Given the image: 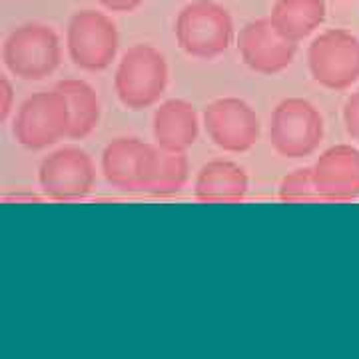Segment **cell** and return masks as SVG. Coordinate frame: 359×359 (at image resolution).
I'll use <instances>...</instances> for the list:
<instances>
[{
    "label": "cell",
    "mask_w": 359,
    "mask_h": 359,
    "mask_svg": "<svg viewBox=\"0 0 359 359\" xmlns=\"http://www.w3.org/2000/svg\"><path fill=\"white\" fill-rule=\"evenodd\" d=\"M94 164L84 150L66 146L48 154L39 170L40 188L46 198L68 202L88 196L94 188Z\"/></svg>",
    "instance_id": "obj_9"
},
{
    "label": "cell",
    "mask_w": 359,
    "mask_h": 359,
    "mask_svg": "<svg viewBox=\"0 0 359 359\" xmlns=\"http://www.w3.org/2000/svg\"><path fill=\"white\" fill-rule=\"evenodd\" d=\"M248 194V176L230 160L208 162L196 178V198L200 202H240Z\"/></svg>",
    "instance_id": "obj_14"
},
{
    "label": "cell",
    "mask_w": 359,
    "mask_h": 359,
    "mask_svg": "<svg viewBox=\"0 0 359 359\" xmlns=\"http://www.w3.org/2000/svg\"><path fill=\"white\" fill-rule=\"evenodd\" d=\"M188 180V158L184 152H170L158 148L154 180L148 188V194L168 198L178 194Z\"/></svg>",
    "instance_id": "obj_17"
},
{
    "label": "cell",
    "mask_w": 359,
    "mask_h": 359,
    "mask_svg": "<svg viewBox=\"0 0 359 359\" xmlns=\"http://www.w3.org/2000/svg\"><path fill=\"white\" fill-rule=\"evenodd\" d=\"M176 39L186 54L210 60L230 48L233 20L230 13L216 2L196 0L178 14Z\"/></svg>",
    "instance_id": "obj_2"
},
{
    "label": "cell",
    "mask_w": 359,
    "mask_h": 359,
    "mask_svg": "<svg viewBox=\"0 0 359 359\" xmlns=\"http://www.w3.org/2000/svg\"><path fill=\"white\" fill-rule=\"evenodd\" d=\"M54 88L65 94L68 108H70V128L68 138L82 140L92 130L98 126L100 120V102L94 88L84 80H60Z\"/></svg>",
    "instance_id": "obj_16"
},
{
    "label": "cell",
    "mask_w": 359,
    "mask_h": 359,
    "mask_svg": "<svg viewBox=\"0 0 359 359\" xmlns=\"http://www.w3.org/2000/svg\"><path fill=\"white\" fill-rule=\"evenodd\" d=\"M66 44L74 65L82 70L98 72L112 65L120 36L116 25L106 14L80 11L68 22Z\"/></svg>",
    "instance_id": "obj_7"
},
{
    "label": "cell",
    "mask_w": 359,
    "mask_h": 359,
    "mask_svg": "<svg viewBox=\"0 0 359 359\" xmlns=\"http://www.w3.org/2000/svg\"><path fill=\"white\" fill-rule=\"evenodd\" d=\"M0 98H2V104H0V120L4 122V120L8 118V114H11L14 98L13 84H11V80L6 76L0 78Z\"/></svg>",
    "instance_id": "obj_20"
},
{
    "label": "cell",
    "mask_w": 359,
    "mask_h": 359,
    "mask_svg": "<svg viewBox=\"0 0 359 359\" xmlns=\"http://www.w3.org/2000/svg\"><path fill=\"white\" fill-rule=\"evenodd\" d=\"M98 2L112 13H132L140 6L144 0H98Z\"/></svg>",
    "instance_id": "obj_21"
},
{
    "label": "cell",
    "mask_w": 359,
    "mask_h": 359,
    "mask_svg": "<svg viewBox=\"0 0 359 359\" xmlns=\"http://www.w3.org/2000/svg\"><path fill=\"white\" fill-rule=\"evenodd\" d=\"M204 126L212 142L226 152H248L259 138L254 108L240 98H219L204 110Z\"/></svg>",
    "instance_id": "obj_10"
},
{
    "label": "cell",
    "mask_w": 359,
    "mask_h": 359,
    "mask_svg": "<svg viewBox=\"0 0 359 359\" xmlns=\"http://www.w3.org/2000/svg\"><path fill=\"white\" fill-rule=\"evenodd\" d=\"M308 66L321 86L349 88L359 80V39L341 28L325 30L309 44Z\"/></svg>",
    "instance_id": "obj_6"
},
{
    "label": "cell",
    "mask_w": 359,
    "mask_h": 359,
    "mask_svg": "<svg viewBox=\"0 0 359 359\" xmlns=\"http://www.w3.org/2000/svg\"><path fill=\"white\" fill-rule=\"evenodd\" d=\"M168 84L166 58L150 44H136L124 52L114 76L120 102L130 110H144L160 100Z\"/></svg>",
    "instance_id": "obj_1"
},
{
    "label": "cell",
    "mask_w": 359,
    "mask_h": 359,
    "mask_svg": "<svg viewBox=\"0 0 359 359\" xmlns=\"http://www.w3.org/2000/svg\"><path fill=\"white\" fill-rule=\"evenodd\" d=\"M316 190L321 200L346 202L359 198V150L339 144L320 156L313 166Z\"/></svg>",
    "instance_id": "obj_12"
},
{
    "label": "cell",
    "mask_w": 359,
    "mask_h": 359,
    "mask_svg": "<svg viewBox=\"0 0 359 359\" xmlns=\"http://www.w3.org/2000/svg\"><path fill=\"white\" fill-rule=\"evenodd\" d=\"M158 148L138 138H116L102 154L104 178L124 192H148L156 172Z\"/></svg>",
    "instance_id": "obj_8"
},
{
    "label": "cell",
    "mask_w": 359,
    "mask_h": 359,
    "mask_svg": "<svg viewBox=\"0 0 359 359\" xmlns=\"http://www.w3.org/2000/svg\"><path fill=\"white\" fill-rule=\"evenodd\" d=\"M238 50L254 72L278 74L294 62L297 42L280 34L269 18H257L240 30Z\"/></svg>",
    "instance_id": "obj_11"
},
{
    "label": "cell",
    "mask_w": 359,
    "mask_h": 359,
    "mask_svg": "<svg viewBox=\"0 0 359 359\" xmlns=\"http://www.w3.org/2000/svg\"><path fill=\"white\" fill-rule=\"evenodd\" d=\"M200 134L198 114L186 100H166L154 114V138L158 148L170 152H186Z\"/></svg>",
    "instance_id": "obj_13"
},
{
    "label": "cell",
    "mask_w": 359,
    "mask_h": 359,
    "mask_svg": "<svg viewBox=\"0 0 359 359\" xmlns=\"http://www.w3.org/2000/svg\"><path fill=\"white\" fill-rule=\"evenodd\" d=\"M269 20L287 40L308 39L309 34L325 20L323 0H278Z\"/></svg>",
    "instance_id": "obj_15"
},
{
    "label": "cell",
    "mask_w": 359,
    "mask_h": 359,
    "mask_svg": "<svg viewBox=\"0 0 359 359\" xmlns=\"http://www.w3.org/2000/svg\"><path fill=\"white\" fill-rule=\"evenodd\" d=\"M4 65L22 80H42L60 65V40L50 26H18L4 42Z\"/></svg>",
    "instance_id": "obj_3"
},
{
    "label": "cell",
    "mask_w": 359,
    "mask_h": 359,
    "mask_svg": "<svg viewBox=\"0 0 359 359\" xmlns=\"http://www.w3.org/2000/svg\"><path fill=\"white\" fill-rule=\"evenodd\" d=\"M344 122L351 140L359 142V90H355L344 106Z\"/></svg>",
    "instance_id": "obj_19"
},
{
    "label": "cell",
    "mask_w": 359,
    "mask_h": 359,
    "mask_svg": "<svg viewBox=\"0 0 359 359\" xmlns=\"http://www.w3.org/2000/svg\"><path fill=\"white\" fill-rule=\"evenodd\" d=\"M280 200L283 202H313L321 200L316 190L313 168H299L294 174L285 176L280 186Z\"/></svg>",
    "instance_id": "obj_18"
},
{
    "label": "cell",
    "mask_w": 359,
    "mask_h": 359,
    "mask_svg": "<svg viewBox=\"0 0 359 359\" xmlns=\"http://www.w3.org/2000/svg\"><path fill=\"white\" fill-rule=\"evenodd\" d=\"M70 108L65 94L36 92L28 96L14 122V138L28 150H42L68 136Z\"/></svg>",
    "instance_id": "obj_5"
},
{
    "label": "cell",
    "mask_w": 359,
    "mask_h": 359,
    "mask_svg": "<svg viewBox=\"0 0 359 359\" xmlns=\"http://www.w3.org/2000/svg\"><path fill=\"white\" fill-rule=\"evenodd\" d=\"M323 138V118L318 108L304 98H287L271 114L269 140L273 150L285 158L313 154Z\"/></svg>",
    "instance_id": "obj_4"
}]
</instances>
